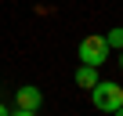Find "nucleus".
<instances>
[{
    "label": "nucleus",
    "mask_w": 123,
    "mask_h": 116,
    "mask_svg": "<svg viewBox=\"0 0 123 116\" xmlns=\"http://www.w3.org/2000/svg\"><path fill=\"white\" fill-rule=\"evenodd\" d=\"M40 102H43V94H40V87H33V84H25V87L15 91V109H29V112H36Z\"/></svg>",
    "instance_id": "7ed1b4c3"
},
{
    "label": "nucleus",
    "mask_w": 123,
    "mask_h": 116,
    "mask_svg": "<svg viewBox=\"0 0 123 116\" xmlns=\"http://www.w3.org/2000/svg\"><path fill=\"white\" fill-rule=\"evenodd\" d=\"M0 116H11V112H7V105H4V102H0Z\"/></svg>",
    "instance_id": "0eeeda50"
},
{
    "label": "nucleus",
    "mask_w": 123,
    "mask_h": 116,
    "mask_svg": "<svg viewBox=\"0 0 123 116\" xmlns=\"http://www.w3.org/2000/svg\"><path fill=\"white\" fill-rule=\"evenodd\" d=\"M91 105H94L98 112H116V109L123 105V87L112 84V80H98V84L91 87Z\"/></svg>",
    "instance_id": "f257e3e1"
},
{
    "label": "nucleus",
    "mask_w": 123,
    "mask_h": 116,
    "mask_svg": "<svg viewBox=\"0 0 123 116\" xmlns=\"http://www.w3.org/2000/svg\"><path fill=\"white\" fill-rule=\"evenodd\" d=\"M105 44H109V51H123V29H109Z\"/></svg>",
    "instance_id": "39448f33"
},
{
    "label": "nucleus",
    "mask_w": 123,
    "mask_h": 116,
    "mask_svg": "<svg viewBox=\"0 0 123 116\" xmlns=\"http://www.w3.org/2000/svg\"><path fill=\"white\" fill-rule=\"evenodd\" d=\"M112 116H123V105H119V109H116V112H112Z\"/></svg>",
    "instance_id": "6e6552de"
},
{
    "label": "nucleus",
    "mask_w": 123,
    "mask_h": 116,
    "mask_svg": "<svg viewBox=\"0 0 123 116\" xmlns=\"http://www.w3.org/2000/svg\"><path fill=\"white\" fill-rule=\"evenodd\" d=\"M94 84H98V69H94V65H83V62H80V69H76V87L91 91Z\"/></svg>",
    "instance_id": "20e7f679"
},
{
    "label": "nucleus",
    "mask_w": 123,
    "mask_h": 116,
    "mask_svg": "<svg viewBox=\"0 0 123 116\" xmlns=\"http://www.w3.org/2000/svg\"><path fill=\"white\" fill-rule=\"evenodd\" d=\"M109 58V44H105V36H98V33H91V36H83L80 40V62L83 65H101Z\"/></svg>",
    "instance_id": "f03ea898"
},
{
    "label": "nucleus",
    "mask_w": 123,
    "mask_h": 116,
    "mask_svg": "<svg viewBox=\"0 0 123 116\" xmlns=\"http://www.w3.org/2000/svg\"><path fill=\"white\" fill-rule=\"evenodd\" d=\"M119 69H123V51H119Z\"/></svg>",
    "instance_id": "1a4fd4ad"
},
{
    "label": "nucleus",
    "mask_w": 123,
    "mask_h": 116,
    "mask_svg": "<svg viewBox=\"0 0 123 116\" xmlns=\"http://www.w3.org/2000/svg\"><path fill=\"white\" fill-rule=\"evenodd\" d=\"M11 116H36V112H29V109H15Z\"/></svg>",
    "instance_id": "423d86ee"
}]
</instances>
